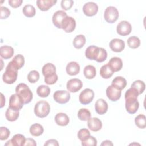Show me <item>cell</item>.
I'll list each match as a JSON object with an SVG mask.
<instances>
[{
	"label": "cell",
	"instance_id": "20",
	"mask_svg": "<svg viewBox=\"0 0 146 146\" xmlns=\"http://www.w3.org/2000/svg\"><path fill=\"white\" fill-rule=\"evenodd\" d=\"M56 2V0H37L36 5L40 10L45 11L48 10Z\"/></svg>",
	"mask_w": 146,
	"mask_h": 146
},
{
	"label": "cell",
	"instance_id": "50",
	"mask_svg": "<svg viewBox=\"0 0 146 146\" xmlns=\"http://www.w3.org/2000/svg\"><path fill=\"white\" fill-rule=\"evenodd\" d=\"M30 145V146H36V143L35 142V141L31 138H27L26 139L24 145Z\"/></svg>",
	"mask_w": 146,
	"mask_h": 146
},
{
	"label": "cell",
	"instance_id": "11",
	"mask_svg": "<svg viewBox=\"0 0 146 146\" xmlns=\"http://www.w3.org/2000/svg\"><path fill=\"white\" fill-rule=\"evenodd\" d=\"M83 87V83L81 80L74 78L69 80L67 83V89L69 92H76Z\"/></svg>",
	"mask_w": 146,
	"mask_h": 146
},
{
	"label": "cell",
	"instance_id": "24",
	"mask_svg": "<svg viewBox=\"0 0 146 146\" xmlns=\"http://www.w3.org/2000/svg\"><path fill=\"white\" fill-rule=\"evenodd\" d=\"M42 71L45 78L49 77L56 74V67L52 63H48L43 66Z\"/></svg>",
	"mask_w": 146,
	"mask_h": 146
},
{
	"label": "cell",
	"instance_id": "22",
	"mask_svg": "<svg viewBox=\"0 0 146 146\" xmlns=\"http://www.w3.org/2000/svg\"><path fill=\"white\" fill-rule=\"evenodd\" d=\"M66 70L67 73L70 76L77 75L80 71V66L76 62H71L66 66Z\"/></svg>",
	"mask_w": 146,
	"mask_h": 146
},
{
	"label": "cell",
	"instance_id": "13",
	"mask_svg": "<svg viewBox=\"0 0 146 146\" xmlns=\"http://www.w3.org/2000/svg\"><path fill=\"white\" fill-rule=\"evenodd\" d=\"M139 107V103L137 99H125V109L130 114L135 113Z\"/></svg>",
	"mask_w": 146,
	"mask_h": 146
},
{
	"label": "cell",
	"instance_id": "26",
	"mask_svg": "<svg viewBox=\"0 0 146 146\" xmlns=\"http://www.w3.org/2000/svg\"><path fill=\"white\" fill-rule=\"evenodd\" d=\"M113 72H114L108 63L102 66L100 70V75L104 79H108L111 78Z\"/></svg>",
	"mask_w": 146,
	"mask_h": 146
},
{
	"label": "cell",
	"instance_id": "41",
	"mask_svg": "<svg viewBox=\"0 0 146 146\" xmlns=\"http://www.w3.org/2000/svg\"><path fill=\"white\" fill-rule=\"evenodd\" d=\"M90 136V131L86 128L80 129L78 132V137L81 141H83Z\"/></svg>",
	"mask_w": 146,
	"mask_h": 146
},
{
	"label": "cell",
	"instance_id": "31",
	"mask_svg": "<svg viewBox=\"0 0 146 146\" xmlns=\"http://www.w3.org/2000/svg\"><path fill=\"white\" fill-rule=\"evenodd\" d=\"M86 38L82 34H79L76 36L73 40V45L75 48L80 49L82 48L86 43Z\"/></svg>",
	"mask_w": 146,
	"mask_h": 146
},
{
	"label": "cell",
	"instance_id": "27",
	"mask_svg": "<svg viewBox=\"0 0 146 146\" xmlns=\"http://www.w3.org/2000/svg\"><path fill=\"white\" fill-rule=\"evenodd\" d=\"M44 131L43 126L38 123L32 124L30 127V133L33 136H39Z\"/></svg>",
	"mask_w": 146,
	"mask_h": 146
},
{
	"label": "cell",
	"instance_id": "15",
	"mask_svg": "<svg viewBox=\"0 0 146 146\" xmlns=\"http://www.w3.org/2000/svg\"><path fill=\"white\" fill-rule=\"evenodd\" d=\"M110 47L114 52H120L125 48V43L120 39H113L110 43Z\"/></svg>",
	"mask_w": 146,
	"mask_h": 146
},
{
	"label": "cell",
	"instance_id": "33",
	"mask_svg": "<svg viewBox=\"0 0 146 146\" xmlns=\"http://www.w3.org/2000/svg\"><path fill=\"white\" fill-rule=\"evenodd\" d=\"M11 62L17 68L18 70L21 69L25 64L24 56L21 54H18L14 57L11 60Z\"/></svg>",
	"mask_w": 146,
	"mask_h": 146
},
{
	"label": "cell",
	"instance_id": "35",
	"mask_svg": "<svg viewBox=\"0 0 146 146\" xmlns=\"http://www.w3.org/2000/svg\"><path fill=\"white\" fill-rule=\"evenodd\" d=\"M135 123L136 125L140 128L144 129L146 127V117L144 115L140 114L137 115L135 119Z\"/></svg>",
	"mask_w": 146,
	"mask_h": 146
},
{
	"label": "cell",
	"instance_id": "51",
	"mask_svg": "<svg viewBox=\"0 0 146 146\" xmlns=\"http://www.w3.org/2000/svg\"><path fill=\"white\" fill-rule=\"evenodd\" d=\"M102 146H108V145H113V143L110 140H105L102 144Z\"/></svg>",
	"mask_w": 146,
	"mask_h": 146
},
{
	"label": "cell",
	"instance_id": "30",
	"mask_svg": "<svg viewBox=\"0 0 146 146\" xmlns=\"http://www.w3.org/2000/svg\"><path fill=\"white\" fill-rule=\"evenodd\" d=\"M83 74L87 79H93L96 76V68L92 65H87L84 68Z\"/></svg>",
	"mask_w": 146,
	"mask_h": 146
},
{
	"label": "cell",
	"instance_id": "37",
	"mask_svg": "<svg viewBox=\"0 0 146 146\" xmlns=\"http://www.w3.org/2000/svg\"><path fill=\"white\" fill-rule=\"evenodd\" d=\"M131 87L135 88L139 94H141L145 90V84L143 81L137 80L134 81L131 84Z\"/></svg>",
	"mask_w": 146,
	"mask_h": 146
},
{
	"label": "cell",
	"instance_id": "43",
	"mask_svg": "<svg viewBox=\"0 0 146 146\" xmlns=\"http://www.w3.org/2000/svg\"><path fill=\"white\" fill-rule=\"evenodd\" d=\"M10 135L9 129L5 127H1L0 128V140H5L8 139Z\"/></svg>",
	"mask_w": 146,
	"mask_h": 146
},
{
	"label": "cell",
	"instance_id": "18",
	"mask_svg": "<svg viewBox=\"0 0 146 146\" xmlns=\"http://www.w3.org/2000/svg\"><path fill=\"white\" fill-rule=\"evenodd\" d=\"M87 121V126L92 131L97 132L101 129L102 123L99 119L97 117H90Z\"/></svg>",
	"mask_w": 146,
	"mask_h": 146
},
{
	"label": "cell",
	"instance_id": "12",
	"mask_svg": "<svg viewBox=\"0 0 146 146\" xmlns=\"http://www.w3.org/2000/svg\"><path fill=\"white\" fill-rule=\"evenodd\" d=\"M98 11V6L93 2H88L86 3L83 7V11L84 14L88 17L95 15Z\"/></svg>",
	"mask_w": 146,
	"mask_h": 146
},
{
	"label": "cell",
	"instance_id": "39",
	"mask_svg": "<svg viewBox=\"0 0 146 146\" xmlns=\"http://www.w3.org/2000/svg\"><path fill=\"white\" fill-rule=\"evenodd\" d=\"M39 79V73L36 70H32L27 75V80L31 83H35Z\"/></svg>",
	"mask_w": 146,
	"mask_h": 146
},
{
	"label": "cell",
	"instance_id": "4",
	"mask_svg": "<svg viewBox=\"0 0 146 146\" xmlns=\"http://www.w3.org/2000/svg\"><path fill=\"white\" fill-rule=\"evenodd\" d=\"M119 16L117 9L114 6L107 7L104 13V18L106 21L110 23L115 22Z\"/></svg>",
	"mask_w": 146,
	"mask_h": 146
},
{
	"label": "cell",
	"instance_id": "36",
	"mask_svg": "<svg viewBox=\"0 0 146 146\" xmlns=\"http://www.w3.org/2000/svg\"><path fill=\"white\" fill-rule=\"evenodd\" d=\"M91 112L86 108H81L78 112V117L82 121H87L91 117Z\"/></svg>",
	"mask_w": 146,
	"mask_h": 146
},
{
	"label": "cell",
	"instance_id": "28",
	"mask_svg": "<svg viewBox=\"0 0 146 146\" xmlns=\"http://www.w3.org/2000/svg\"><path fill=\"white\" fill-rule=\"evenodd\" d=\"M19 111L13 110L10 107L7 108L5 113L6 118L9 121H14L17 120L19 117Z\"/></svg>",
	"mask_w": 146,
	"mask_h": 146
},
{
	"label": "cell",
	"instance_id": "48",
	"mask_svg": "<svg viewBox=\"0 0 146 146\" xmlns=\"http://www.w3.org/2000/svg\"><path fill=\"white\" fill-rule=\"evenodd\" d=\"M22 0H9L8 3L10 6L13 8H17L21 6Z\"/></svg>",
	"mask_w": 146,
	"mask_h": 146
},
{
	"label": "cell",
	"instance_id": "5",
	"mask_svg": "<svg viewBox=\"0 0 146 146\" xmlns=\"http://www.w3.org/2000/svg\"><path fill=\"white\" fill-rule=\"evenodd\" d=\"M24 104L23 100L18 94H14L10 96L9 107L17 111H19L22 108Z\"/></svg>",
	"mask_w": 146,
	"mask_h": 146
},
{
	"label": "cell",
	"instance_id": "21",
	"mask_svg": "<svg viewBox=\"0 0 146 146\" xmlns=\"http://www.w3.org/2000/svg\"><path fill=\"white\" fill-rule=\"evenodd\" d=\"M108 64L114 72L120 71L123 67L122 60L119 57L112 58Z\"/></svg>",
	"mask_w": 146,
	"mask_h": 146
},
{
	"label": "cell",
	"instance_id": "42",
	"mask_svg": "<svg viewBox=\"0 0 146 146\" xmlns=\"http://www.w3.org/2000/svg\"><path fill=\"white\" fill-rule=\"evenodd\" d=\"M107 58V52L106 50L102 47H99V51L96 61L99 63L104 62Z\"/></svg>",
	"mask_w": 146,
	"mask_h": 146
},
{
	"label": "cell",
	"instance_id": "45",
	"mask_svg": "<svg viewBox=\"0 0 146 146\" xmlns=\"http://www.w3.org/2000/svg\"><path fill=\"white\" fill-rule=\"evenodd\" d=\"M74 4V1L72 0H62L61 1V7L64 10H70Z\"/></svg>",
	"mask_w": 146,
	"mask_h": 146
},
{
	"label": "cell",
	"instance_id": "52",
	"mask_svg": "<svg viewBox=\"0 0 146 146\" xmlns=\"http://www.w3.org/2000/svg\"><path fill=\"white\" fill-rule=\"evenodd\" d=\"M1 99H2V101H1V108H2L3 107V106L5 104V98L4 97L3 95L1 93Z\"/></svg>",
	"mask_w": 146,
	"mask_h": 146
},
{
	"label": "cell",
	"instance_id": "40",
	"mask_svg": "<svg viewBox=\"0 0 146 146\" xmlns=\"http://www.w3.org/2000/svg\"><path fill=\"white\" fill-rule=\"evenodd\" d=\"M139 95L138 91L135 88L131 87L125 93V100L128 99H137Z\"/></svg>",
	"mask_w": 146,
	"mask_h": 146
},
{
	"label": "cell",
	"instance_id": "16",
	"mask_svg": "<svg viewBox=\"0 0 146 146\" xmlns=\"http://www.w3.org/2000/svg\"><path fill=\"white\" fill-rule=\"evenodd\" d=\"M26 138L22 134L15 135L11 139L7 141L5 145H14V146H23L24 145Z\"/></svg>",
	"mask_w": 146,
	"mask_h": 146
},
{
	"label": "cell",
	"instance_id": "46",
	"mask_svg": "<svg viewBox=\"0 0 146 146\" xmlns=\"http://www.w3.org/2000/svg\"><path fill=\"white\" fill-rule=\"evenodd\" d=\"M58 79V77L56 74L55 75L49 76V77H46L44 78V82L48 85H51L55 84Z\"/></svg>",
	"mask_w": 146,
	"mask_h": 146
},
{
	"label": "cell",
	"instance_id": "19",
	"mask_svg": "<svg viewBox=\"0 0 146 146\" xmlns=\"http://www.w3.org/2000/svg\"><path fill=\"white\" fill-rule=\"evenodd\" d=\"M99 51V47L96 46H90L88 47L85 51L86 57L90 60H96Z\"/></svg>",
	"mask_w": 146,
	"mask_h": 146
},
{
	"label": "cell",
	"instance_id": "9",
	"mask_svg": "<svg viewBox=\"0 0 146 146\" xmlns=\"http://www.w3.org/2000/svg\"><path fill=\"white\" fill-rule=\"evenodd\" d=\"M76 27V21L71 17L66 16L63 20L61 25V29H62L66 33L72 32Z\"/></svg>",
	"mask_w": 146,
	"mask_h": 146
},
{
	"label": "cell",
	"instance_id": "44",
	"mask_svg": "<svg viewBox=\"0 0 146 146\" xmlns=\"http://www.w3.org/2000/svg\"><path fill=\"white\" fill-rule=\"evenodd\" d=\"M82 145L83 146H96L97 145V140L94 136H90L85 141H82Z\"/></svg>",
	"mask_w": 146,
	"mask_h": 146
},
{
	"label": "cell",
	"instance_id": "2",
	"mask_svg": "<svg viewBox=\"0 0 146 146\" xmlns=\"http://www.w3.org/2000/svg\"><path fill=\"white\" fill-rule=\"evenodd\" d=\"M15 92L23 100L25 104L29 103L33 99V93L25 83H19L15 88Z\"/></svg>",
	"mask_w": 146,
	"mask_h": 146
},
{
	"label": "cell",
	"instance_id": "32",
	"mask_svg": "<svg viewBox=\"0 0 146 146\" xmlns=\"http://www.w3.org/2000/svg\"><path fill=\"white\" fill-rule=\"evenodd\" d=\"M36 93L39 96L42 98H46L50 95V88L48 86L40 85L37 88Z\"/></svg>",
	"mask_w": 146,
	"mask_h": 146
},
{
	"label": "cell",
	"instance_id": "23",
	"mask_svg": "<svg viewBox=\"0 0 146 146\" xmlns=\"http://www.w3.org/2000/svg\"><path fill=\"white\" fill-rule=\"evenodd\" d=\"M14 53V49L11 46L5 45L0 47V55L2 58L5 59L11 58L13 56Z\"/></svg>",
	"mask_w": 146,
	"mask_h": 146
},
{
	"label": "cell",
	"instance_id": "49",
	"mask_svg": "<svg viewBox=\"0 0 146 146\" xmlns=\"http://www.w3.org/2000/svg\"><path fill=\"white\" fill-rule=\"evenodd\" d=\"M44 146H51V145H53V146H58L59 145V143L58 142V141L55 139H50L48 140H47L44 144Z\"/></svg>",
	"mask_w": 146,
	"mask_h": 146
},
{
	"label": "cell",
	"instance_id": "29",
	"mask_svg": "<svg viewBox=\"0 0 146 146\" xmlns=\"http://www.w3.org/2000/svg\"><path fill=\"white\" fill-rule=\"evenodd\" d=\"M111 85H113L120 90H122L127 85V80L122 76H116L112 80Z\"/></svg>",
	"mask_w": 146,
	"mask_h": 146
},
{
	"label": "cell",
	"instance_id": "25",
	"mask_svg": "<svg viewBox=\"0 0 146 146\" xmlns=\"http://www.w3.org/2000/svg\"><path fill=\"white\" fill-rule=\"evenodd\" d=\"M55 121L59 126H66L70 121L68 116L64 113H58L55 116Z\"/></svg>",
	"mask_w": 146,
	"mask_h": 146
},
{
	"label": "cell",
	"instance_id": "34",
	"mask_svg": "<svg viewBox=\"0 0 146 146\" xmlns=\"http://www.w3.org/2000/svg\"><path fill=\"white\" fill-rule=\"evenodd\" d=\"M22 11H23V14L26 17H28V18L33 17L35 15V13H36L35 7L30 4L25 5L23 7Z\"/></svg>",
	"mask_w": 146,
	"mask_h": 146
},
{
	"label": "cell",
	"instance_id": "7",
	"mask_svg": "<svg viewBox=\"0 0 146 146\" xmlns=\"http://www.w3.org/2000/svg\"><path fill=\"white\" fill-rule=\"evenodd\" d=\"M94 98V92L90 88H86L82 91L79 96V100L82 104L90 103Z\"/></svg>",
	"mask_w": 146,
	"mask_h": 146
},
{
	"label": "cell",
	"instance_id": "8",
	"mask_svg": "<svg viewBox=\"0 0 146 146\" xmlns=\"http://www.w3.org/2000/svg\"><path fill=\"white\" fill-rule=\"evenodd\" d=\"M106 95L107 98L112 102L118 100L121 95V90L113 85L109 86L106 89Z\"/></svg>",
	"mask_w": 146,
	"mask_h": 146
},
{
	"label": "cell",
	"instance_id": "47",
	"mask_svg": "<svg viewBox=\"0 0 146 146\" xmlns=\"http://www.w3.org/2000/svg\"><path fill=\"white\" fill-rule=\"evenodd\" d=\"M0 10H1V16H0L1 19H6L9 17L10 14V11L7 7H4V6H1Z\"/></svg>",
	"mask_w": 146,
	"mask_h": 146
},
{
	"label": "cell",
	"instance_id": "38",
	"mask_svg": "<svg viewBox=\"0 0 146 146\" xmlns=\"http://www.w3.org/2000/svg\"><path fill=\"white\" fill-rule=\"evenodd\" d=\"M128 46L131 48H137L140 45V40L137 36H133L129 37L127 40Z\"/></svg>",
	"mask_w": 146,
	"mask_h": 146
},
{
	"label": "cell",
	"instance_id": "14",
	"mask_svg": "<svg viewBox=\"0 0 146 146\" xmlns=\"http://www.w3.org/2000/svg\"><path fill=\"white\" fill-rule=\"evenodd\" d=\"M67 16V13L63 10H58L53 15L52 21L55 27L61 29V25L63 19Z\"/></svg>",
	"mask_w": 146,
	"mask_h": 146
},
{
	"label": "cell",
	"instance_id": "1",
	"mask_svg": "<svg viewBox=\"0 0 146 146\" xmlns=\"http://www.w3.org/2000/svg\"><path fill=\"white\" fill-rule=\"evenodd\" d=\"M18 76V69L10 61L6 66L5 72L2 75V80L6 84L14 83Z\"/></svg>",
	"mask_w": 146,
	"mask_h": 146
},
{
	"label": "cell",
	"instance_id": "17",
	"mask_svg": "<svg viewBox=\"0 0 146 146\" xmlns=\"http://www.w3.org/2000/svg\"><path fill=\"white\" fill-rule=\"evenodd\" d=\"M95 109L98 114L104 115L108 110V104L104 99H99L95 102Z\"/></svg>",
	"mask_w": 146,
	"mask_h": 146
},
{
	"label": "cell",
	"instance_id": "10",
	"mask_svg": "<svg viewBox=\"0 0 146 146\" xmlns=\"http://www.w3.org/2000/svg\"><path fill=\"white\" fill-rule=\"evenodd\" d=\"M116 31L120 35L126 36L131 33L132 31V26L129 22L127 21H122L117 24Z\"/></svg>",
	"mask_w": 146,
	"mask_h": 146
},
{
	"label": "cell",
	"instance_id": "3",
	"mask_svg": "<svg viewBox=\"0 0 146 146\" xmlns=\"http://www.w3.org/2000/svg\"><path fill=\"white\" fill-rule=\"evenodd\" d=\"M34 113L40 118H44L48 116L50 112V106L45 100L38 102L34 107Z\"/></svg>",
	"mask_w": 146,
	"mask_h": 146
},
{
	"label": "cell",
	"instance_id": "6",
	"mask_svg": "<svg viewBox=\"0 0 146 146\" xmlns=\"http://www.w3.org/2000/svg\"><path fill=\"white\" fill-rule=\"evenodd\" d=\"M69 91L66 90H58L54 93L53 98L55 102L59 104H65L70 99Z\"/></svg>",
	"mask_w": 146,
	"mask_h": 146
}]
</instances>
